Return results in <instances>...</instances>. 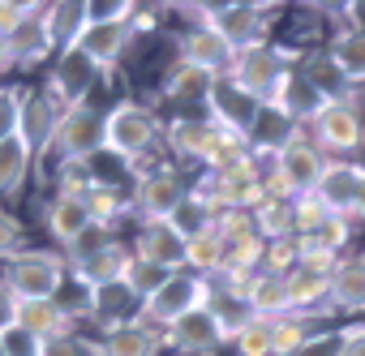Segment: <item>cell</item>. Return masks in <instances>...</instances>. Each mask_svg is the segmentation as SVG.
I'll return each instance as SVG.
<instances>
[{
    "label": "cell",
    "instance_id": "cell-17",
    "mask_svg": "<svg viewBox=\"0 0 365 356\" xmlns=\"http://www.w3.org/2000/svg\"><path fill=\"white\" fill-rule=\"evenodd\" d=\"M43 22H48V39H52V48H61V52H73L78 39H82L86 26H91L82 0H56V5L43 9Z\"/></svg>",
    "mask_w": 365,
    "mask_h": 356
},
{
    "label": "cell",
    "instance_id": "cell-15",
    "mask_svg": "<svg viewBox=\"0 0 365 356\" xmlns=\"http://www.w3.org/2000/svg\"><path fill=\"white\" fill-rule=\"evenodd\" d=\"M185 245L190 241L180 236L172 224H146L138 232L133 253L146 258V262H155V266H163V271H180V266H185Z\"/></svg>",
    "mask_w": 365,
    "mask_h": 356
},
{
    "label": "cell",
    "instance_id": "cell-35",
    "mask_svg": "<svg viewBox=\"0 0 365 356\" xmlns=\"http://www.w3.org/2000/svg\"><path fill=\"white\" fill-rule=\"evenodd\" d=\"M292 232V198H262L258 206V236L288 241Z\"/></svg>",
    "mask_w": 365,
    "mask_h": 356
},
{
    "label": "cell",
    "instance_id": "cell-6",
    "mask_svg": "<svg viewBox=\"0 0 365 356\" xmlns=\"http://www.w3.org/2000/svg\"><path fill=\"white\" fill-rule=\"evenodd\" d=\"M211 300V288H207V279H198V275H185V271H176V275H168V283L142 305V313H138V322H159V326H172V322H180L185 313H194V309H202Z\"/></svg>",
    "mask_w": 365,
    "mask_h": 356
},
{
    "label": "cell",
    "instance_id": "cell-44",
    "mask_svg": "<svg viewBox=\"0 0 365 356\" xmlns=\"http://www.w3.org/2000/svg\"><path fill=\"white\" fill-rule=\"evenodd\" d=\"M31 9H35V5H18V0H0V35L9 39V35H14V31H18V26L31 18Z\"/></svg>",
    "mask_w": 365,
    "mask_h": 356
},
{
    "label": "cell",
    "instance_id": "cell-41",
    "mask_svg": "<svg viewBox=\"0 0 365 356\" xmlns=\"http://www.w3.org/2000/svg\"><path fill=\"white\" fill-rule=\"evenodd\" d=\"M0 339H5V356H48V343H43L39 335L22 330V326L5 330V335H0Z\"/></svg>",
    "mask_w": 365,
    "mask_h": 356
},
{
    "label": "cell",
    "instance_id": "cell-39",
    "mask_svg": "<svg viewBox=\"0 0 365 356\" xmlns=\"http://www.w3.org/2000/svg\"><path fill=\"white\" fill-rule=\"evenodd\" d=\"M237 356H271V318H250L237 335Z\"/></svg>",
    "mask_w": 365,
    "mask_h": 356
},
{
    "label": "cell",
    "instance_id": "cell-42",
    "mask_svg": "<svg viewBox=\"0 0 365 356\" xmlns=\"http://www.w3.org/2000/svg\"><path fill=\"white\" fill-rule=\"evenodd\" d=\"M133 5L129 0H108V5H86V18L91 26H103V22H133Z\"/></svg>",
    "mask_w": 365,
    "mask_h": 356
},
{
    "label": "cell",
    "instance_id": "cell-16",
    "mask_svg": "<svg viewBox=\"0 0 365 356\" xmlns=\"http://www.w3.org/2000/svg\"><path fill=\"white\" fill-rule=\"evenodd\" d=\"M129 35H133V22H103V26H86V35L78 39V52L99 65V69H112L120 61V52L129 48Z\"/></svg>",
    "mask_w": 365,
    "mask_h": 356
},
{
    "label": "cell",
    "instance_id": "cell-47",
    "mask_svg": "<svg viewBox=\"0 0 365 356\" xmlns=\"http://www.w3.org/2000/svg\"><path fill=\"white\" fill-rule=\"evenodd\" d=\"M344 356H365V326L361 330H344Z\"/></svg>",
    "mask_w": 365,
    "mask_h": 356
},
{
    "label": "cell",
    "instance_id": "cell-13",
    "mask_svg": "<svg viewBox=\"0 0 365 356\" xmlns=\"http://www.w3.org/2000/svg\"><path fill=\"white\" fill-rule=\"evenodd\" d=\"M207 18H202V26H215L237 52L241 48H254L258 43V35H262V9L258 5H220V9H202Z\"/></svg>",
    "mask_w": 365,
    "mask_h": 356
},
{
    "label": "cell",
    "instance_id": "cell-19",
    "mask_svg": "<svg viewBox=\"0 0 365 356\" xmlns=\"http://www.w3.org/2000/svg\"><path fill=\"white\" fill-rule=\"evenodd\" d=\"M56 99L52 95H26V112H22V142L31 146V155L48 150L52 137H56Z\"/></svg>",
    "mask_w": 365,
    "mask_h": 356
},
{
    "label": "cell",
    "instance_id": "cell-33",
    "mask_svg": "<svg viewBox=\"0 0 365 356\" xmlns=\"http://www.w3.org/2000/svg\"><path fill=\"white\" fill-rule=\"evenodd\" d=\"M31 146L22 142V137H14V142H5L0 146V194H18L22 189V181H26V172H31Z\"/></svg>",
    "mask_w": 365,
    "mask_h": 356
},
{
    "label": "cell",
    "instance_id": "cell-38",
    "mask_svg": "<svg viewBox=\"0 0 365 356\" xmlns=\"http://www.w3.org/2000/svg\"><path fill=\"white\" fill-rule=\"evenodd\" d=\"M108 228H112V224H91L73 245H65V249H69V266H73V271H78V266H86L91 258H99V253L112 245V232H108Z\"/></svg>",
    "mask_w": 365,
    "mask_h": 356
},
{
    "label": "cell",
    "instance_id": "cell-25",
    "mask_svg": "<svg viewBox=\"0 0 365 356\" xmlns=\"http://www.w3.org/2000/svg\"><path fill=\"white\" fill-rule=\"evenodd\" d=\"M99 73H103V69H99V65H91V61L73 48V52H65V61H61V69H56L52 86H56V95H65V99H69V108H78V103H82V95H86V86H91Z\"/></svg>",
    "mask_w": 365,
    "mask_h": 356
},
{
    "label": "cell",
    "instance_id": "cell-1",
    "mask_svg": "<svg viewBox=\"0 0 365 356\" xmlns=\"http://www.w3.org/2000/svg\"><path fill=\"white\" fill-rule=\"evenodd\" d=\"M228 82H237L245 95H254L262 108H275L288 86H292V69H288V52L279 48H267V43H254V48H241L232 69H228Z\"/></svg>",
    "mask_w": 365,
    "mask_h": 356
},
{
    "label": "cell",
    "instance_id": "cell-36",
    "mask_svg": "<svg viewBox=\"0 0 365 356\" xmlns=\"http://www.w3.org/2000/svg\"><path fill=\"white\" fill-rule=\"evenodd\" d=\"M220 78H211V73H202V69H194V65H185L180 61L172 73H168V95H176V99H185V95H211V86H215Z\"/></svg>",
    "mask_w": 365,
    "mask_h": 356
},
{
    "label": "cell",
    "instance_id": "cell-43",
    "mask_svg": "<svg viewBox=\"0 0 365 356\" xmlns=\"http://www.w3.org/2000/svg\"><path fill=\"white\" fill-rule=\"evenodd\" d=\"M292 356H344V335H314Z\"/></svg>",
    "mask_w": 365,
    "mask_h": 356
},
{
    "label": "cell",
    "instance_id": "cell-30",
    "mask_svg": "<svg viewBox=\"0 0 365 356\" xmlns=\"http://www.w3.org/2000/svg\"><path fill=\"white\" fill-rule=\"evenodd\" d=\"M168 275H176V271H163V266H155V262H146V258H138V253H129V262H125V275H120V283H125V292L138 300V305H146L163 283H168Z\"/></svg>",
    "mask_w": 365,
    "mask_h": 356
},
{
    "label": "cell",
    "instance_id": "cell-23",
    "mask_svg": "<svg viewBox=\"0 0 365 356\" xmlns=\"http://www.w3.org/2000/svg\"><path fill=\"white\" fill-rule=\"evenodd\" d=\"M18 326L31 330V335H39L43 343H52V339H65L73 322L61 309V300H22L18 305Z\"/></svg>",
    "mask_w": 365,
    "mask_h": 356
},
{
    "label": "cell",
    "instance_id": "cell-11",
    "mask_svg": "<svg viewBox=\"0 0 365 356\" xmlns=\"http://www.w3.org/2000/svg\"><path fill=\"white\" fill-rule=\"evenodd\" d=\"M176 352H185V356H207V352H215L220 343H224V330H220V322H215V313L202 305V309H194V313H185L180 322H172L168 326V335H163Z\"/></svg>",
    "mask_w": 365,
    "mask_h": 356
},
{
    "label": "cell",
    "instance_id": "cell-28",
    "mask_svg": "<svg viewBox=\"0 0 365 356\" xmlns=\"http://www.w3.org/2000/svg\"><path fill=\"white\" fill-rule=\"evenodd\" d=\"M125 262H129V249L112 241V245H108L99 258H91L86 266H78V271H73V279H78L82 288H91V292H95V288L120 283V275H125Z\"/></svg>",
    "mask_w": 365,
    "mask_h": 356
},
{
    "label": "cell",
    "instance_id": "cell-3",
    "mask_svg": "<svg viewBox=\"0 0 365 356\" xmlns=\"http://www.w3.org/2000/svg\"><path fill=\"white\" fill-rule=\"evenodd\" d=\"M159 137V120L150 108L142 103H116L108 116H103V150L120 155V159H138L150 150V142Z\"/></svg>",
    "mask_w": 365,
    "mask_h": 356
},
{
    "label": "cell",
    "instance_id": "cell-8",
    "mask_svg": "<svg viewBox=\"0 0 365 356\" xmlns=\"http://www.w3.org/2000/svg\"><path fill=\"white\" fill-rule=\"evenodd\" d=\"M207 108H211V125L224 133H237V137H245L262 116V103L254 95H245L237 82H215L207 95Z\"/></svg>",
    "mask_w": 365,
    "mask_h": 356
},
{
    "label": "cell",
    "instance_id": "cell-4",
    "mask_svg": "<svg viewBox=\"0 0 365 356\" xmlns=\"http://www.w3.org/2000/svg\"><path fill=\"white\" fill-rule=\"evenodd\" d=\"M61 283H65V262L61 253H48V249H31L14 258L5 271V288L18 300H56Z\"/></svg>",
    "mask_w": 365,
    "mask_h": 356
},
{
    "label": "cell",
    "instance_id": "cell-34",
    "mask_svg": "<svg viewBox=\"0 0 365 356\" xmlns=\"http://www.w3.org/2000/svg\"><path fill=\"white\" fill-rule=\"evenodd\" d=\"M185 266H194V271H220V266H224V241H220L215 228L190 236V245H185Z\"/></svg>",
    "mask_w": 365,
    "mask_h": 356
},
{
    "label": "cell",
    "instance_id": "cell-49",
    "mask_svg": "<svg viewBox=\"0 0 365 356\" xmlns=\"http://www.w3.org/2000/svg\"><path fill=\"white\" fill-rule=\"evenodd\" d=\"M352 215H361V219H365V185H361V194H356V206H352Z\"/></svg>",
    "mask_w": 365,
    "mask_h": 356
},
{
    "label": "cell",
    "instance_id": "cell-37",
    "mask_svg": "<svg viewBox=\"0 0 365 356\" xmlns=\"http://www.w3.org/2000/svg\"><path fill=\"white\" fill-rule=\"evenodd\" d=\"M22 112H26V95L18 86H0V146L22 137Z\"/></svg>",
    "mask_w": 365,
    "mask_h": 356
},
{
    "label": "cell",
    "instance_id": "cell-45",
    "mask_svg": "<svg viewBox=\"0 0 365 356\" xmlns=\"http://www.w3.org/2000/svg\"><path fill=\"white\" fill-rule=\"evenodd\" d=\"M18 249H22V224L9 211H0V258H9Z\"/></svg>",
    "mask_w": 365,
    "mask_h": 356
},
{
    "label": "cell",
    "instance_id": "cell-32",
    "mask_svg": "<svg viewBox=\"0 0 365 356\" xmlns=\"http://www.w3.org/2000/svg\"><path fill=\"white\" fill-rule=\"evenodd\" d=\"M250 133H254L258 146H271V150L279 155L288 142H297V120H292L284 108H262V116H258V125H254Z\"/></svg>",
    "mask_w": 365,
    "mask_h": 356
},
{
    "label": "cell",
    "instance_id": "cell-2",
    "mask_svg": "<svg viewBox=\"0 0 365 356\" xmlns=\"http://www.w3.org/2000/svg\"><path fill=\"white\" fill-rule=\"evenodd\" d=\"M322 172H327V159L318 155V146H309V142H288L279 155H275V176H271V189H267V198L275 194V198H309L314 189H318V181H322Z\"/></svg>",
    "mask_w": 365,
    "mask_h": 356
},
{
    "label": "cell",
    "instance_id": "cell-21",
    "mask_svg": "<svg viewBox=\"0 0 365 356\" xmlns=\"http://www.w3.org/2000/svg\"><path fill=\"white\" fill-rule=\"evenodd\" d=\"M215 125L211 120H198V116H180L168 125V146L172 155L180 159H211V146H215Z\"/></svg>",
    "mask_w": 365,
    "mask_h": 356
},
{
    "label": "cell",
    "instance_id": "cell-10",
    "mask_svg": "<svg viewBox=\"0 0 365 356\" xmlns=\"http://www.w3.org/2000/svg\"><path fill=\"white\" fill-rule=\"evenodd\" d=\"M361 185H365V172H361L356 163H327V172H322V181H318L314 198L322 202L327 215L344 219V215H352Z\"/></svg>",
    "mask_w": 365,
    "mask_h": 356
},
{
    "label": "cell",
    "instance_id": "cell-50",
    "mask_svg": "<svg viewBox=\"0 0 365 356\" xmlns=\"http://www.w3.org/2000/svg\"><path fill=\"white\" fill-rule=\"evenodd\" d=\"M0 356H5V339H0Z\"/></svg>",
    "mask_w": 365,
    "mask_h": 356
},
{
    "label": "cell",
    "instance_id": "cell-27",
    "mask_svg": "<svg viewBox=\"0 0 365 356\" xmlns=\"http://www.w3.org/2000/svg\"><path fill=\"white\" fill-rule=\"evenodd\" d=\"M43 9L48 5H35L31 9V18L9 35V48H14V61H43L48 52H52V39H48V22H43Z\"/></svg>",
    "mask_w": 365,
    "mask_h": 356
},
{
    "label": "cell",
    "instance_id": "cell-29",
    "mask_svg": "<svg viewBox=\"0 0 365 356\" xmlns=\"http://www.w3.org/2000/svg\"><path fill=\"white\" fill-rule=\"evenodd\" d=\"M284 279H288V305L292 309H309L314 300H322L331 292V271H318V266H305V262H297Z\"/></svg>",
    "mask_w": 365,
    "mask_h": 356
},
{
    "label": "cell",
    "instance_id": "cell-40",
    "mask_svg": "<svg viewBox=\"0 0 365 356\" xmlns=\"http://www.w3.org/2000/svg\"><path fill=\"white\" fill-rule=\"evenodd\" d=\"M305 322L301 318H271V356H292L301 343H305Z\"/></svg>",
    "mask_w": 365,
    "mask_h": 356
},
{
    "label": "cell",
    "instance_id": "cell-46",
    "mask_svg": "<svg viewBox=\"0 0 365 356\" xmlns=\"http://www.w3.org/2000/svg\"><path fill=\"white\" fill-rule=\"evenodd\" d=\"M18 305H22V300L5 288V279H0V335L18 326Z\"/></svg>",
    "mask_w": 365,
    "mask_h": 356
},
{
    "label": "cell",
    "instance_id": "cell-22",
    "mask_svg": "<svg viewBox=\"0 0 365 356\" xmlns=\"http://www.w3.org/2000/svg\"><path fill=\"white\" fill-rule=\"evenodd\" d=\"M129 313H142V305L125 292V283H108V288H95V292H91V318L103 326V335L116 330V326L138 322V318H129Z\"/></svg>",
    "mask_w": 365,
    "mask_h": 356
},
{
    "label": "cell",
    "instance_id": "cell-48",
    "mask_svg": "<svg viewBox=\"0 0 365 356\" xmlns=\"http://www.w3.org/2000/svg\"><path fill=\"white\" fill-rule=\"evenodd\" d=\"M9 65H18V61H14V48H9V39L0 35V73H5Z\"/></svg>",
    "mask_w": 365,
    "mask_h": 356
},
{
    "label": "cell",
    "instance_id": "cell-24",
    "mask_svg": "<svg viewBox=\"0 0 365 356\" xmlns=\"http://www.w3.org/2000/svg\"><path fill=\"white\" fill-rule=\"evenodd\" d=\"M339 309L361 313L365 309V258H344L331 266V292H327Z\"/></svg>",
    "mask_w": 365,
    "mask_h": 356
},
{
    "label": "cell",
    "instance_id": "cell-18",
    "mask_svg": "<svg viewBox=\"0 0 365 356\" xmlns=\"http://www.w3.org/2000/svg\"><path fill=\"white\" fill-rule=\"evenodd\" d=\"M91 224H95V215H91V206H86V194H61V198L48 206V232H52L61 245H73Z\"/></svg>",
    "mask_w": 365,
    "mask_h": 356
},
{
    "label": "cell",
    "instance_id": "cell-14",
    "mask_svg": "<svg viewBox=\"0 0 365 356\" xmlns=\"http://www.w3.org/2000/svg\"><path fill=\"white\" fill-rule=\"evenodd\" d=\"M314 133H318V146H327V150H356L365 137L361 116L344 103H322L314 112Z\"/></svg>",
    "mask_w": 365,
    "mask_h": 356
},
{
    "label": "cell",
    "instance_id": "cell-5",
    "mask_svg": "<svg viewBox=\"0 0 365 356\" xmlns=\"http://www.w3.org/2000/svg\"><path fill=\"white\" fill-rule=\"evenodd\" d=\"M52 150L61 155L65 167H78L86 159H95L103 150V116L91 112L86 103L78 108H65L61 120H56V137H52Z\"/></svg>",
    "mask_w": 365,
    "mask_h": 356
},
{
    "label": "cell",
    "instance_id": "cell-31",
    "mask_svg": "<svg viewBox=\"0 0 365 356\" xmlns=\"http://www.w3.org/2000/svg\"><path fill=\"white\" fill-rule=\"evenodd\" d=\"M331 65L348 82H365V31H344L331 43Z\"/></svg>",
    "mask_w": 365,
    "mask_h": 356
},
{
    "label": "cell",
    "instance_id": "cell-7",
    "mask_svg": "<svg viewBox=\"0 0 365 356\" xmlns=\"http://www.w3.org/2000/svg\"><path fill=\"white\" fill-rule=\"evenodd\" d=\"M198 194H202L207 202L228 206V211H250V206H262V198H267L258 172H254V159H241V163H232V167H215L211 185H202Z\"/></svg>",
    "mask_w": 365,
    "mask_h": 356
},
{
    "label": "cell",
    "instance_id": "cell-20",
    "mask_svg": "<svg viewBox=\"0 0 365 356\" xmlns=\"http://www.w3.org/2000/svg\"><path fill=\"white\" fill-rule=\"evenodd\" d=\"M159 335L146 326V322H129V326H116L108 330L99 343H95V356H159Z\"/></svg>",
    "mask_w": 365,
    "mask_h": 356
},
{
    "label": "cell",
    "instance_id": "cell-12",
    "mask_svg": "<svg viewBox=\"0 0 365 356\" xmlns=\"http://www.w3.org/2000/svg\"><path fill=\"white\" fill-rule=\"evenodd\" d=\"M190 198V189L180 185V176H172V172H155V176H146V181L138 185V211L146 215V224H168L176 211H180V202Z\"/></svg>",
    "mask_w": 365,
    "mask_h": 356
},
{
    "label": "cell",
    "instance_id": "cell-9",
    "mask_svg": "<svg viewBox=\"0 0 365 356\" xmlns=\"http://www.w3.org/2000/svg\"><path fill=\"white\" fill-rule=\"evenodd\" d=\"M180 61L194 65V69H202V73H211V78H220V73L232 69L237 48H232L215 26H202V22H198L185 39H180Z\"/></svg>",
    "mask_w": 365,
    "mask_h": 356
},
{
    "label": "cell",
    "instance_id": "cell-26",
    "mask_svg": "<svg viewBox=\"0 0 365 356\" xmlns=\"http://www.w3.org/2000/svg\"><path fill=\"white\" fill-rule=\"evenodd\" d=\"M245 300H250V309H254V318H284L292 305H288V279L284 275H258V279H250V288H245Z\"/></svg>",
    "mask_w": 365,
    "mask_h": 356
}]
</instances>
